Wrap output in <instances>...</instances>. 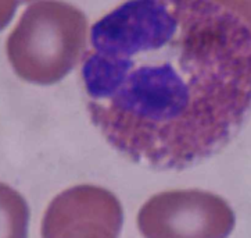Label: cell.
Returning a JSON list of instances; mask_svg holds the SVG:
<instances>
[{
  "instance_id": "obj_1",
  "label": "cell",
  "mask_w": 251,
  "mask_h": 238,
  "mask_svg": "<svg viewBox=\"0 0 251 238\" xmlns=\"http://www.w3.org/2000/svg\"><path fill=\"white\" fill-rule=\"evenodd\" d=\"M86 106L130 160L179 170L221 151L251 110V27L215 0H126L96 22Z\"/></svg>"
},
{
  "instance_id": "obj_2",
  "label": "cell",
  "mask_w": 251,
  "mask_h": 238,
  "mask_svg": "<svg viewBox=\"0 0 251 238\" xmlns=\"http://www.w3.org/2000/svg\"><path fill=\"white\" fill-rule=\"evenodd\" d=\"M87 21L68 3L42 0L24 13L7 42L18 75L35 84H53L78 63L86 45Z\"/></svg>"
},
{
  "instance_id": "obj_5",
  "label": "cell",
  "mask_w": 251,
  "mask_h": 238,
  "mask_svg": "<svg viewBox=\"0 0 251 238\" xmlns=\"http://www.w3.org/2000/svg\"><path fill=\"white\" fill-rule=\"evenodd\" d=\"M24 1H29V0H0V29L7 25L17 6Z\"/></svg>"
},
{
  "instance_id": "obj_4",
  "label": "cell",
  "mask_w": 251,
  "mask_h": 238,
  "mask_svg": "<svg viewBox=\"0 0 251 238\" xmlns=\"http://www.w3.org/2000/svg\"><path fill=\"white\" fill-rule=\"evenodd\" d=\"M225 9L237 14L251 27V0H215Z\"/></svg>"
},
{
  "instance_id": "obj_3",
  "label": "cell",
  "mask_w": 251,
  "mask_h": 238,
  "mask_svg": "<svg viewBox=\"0 0 251 238\" xmlns=\"http://www.w3.org/2000/svg\"><path fill=\"white\" fill-rule=\"evenodd\" d=\"M28 210L22 198L0 184V238H25Z\"/></svg>"
}]
</instances>
